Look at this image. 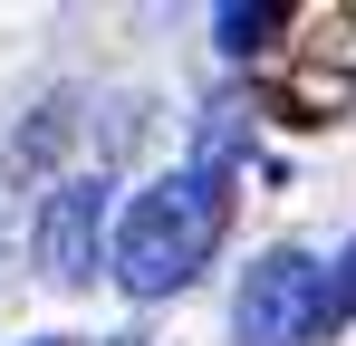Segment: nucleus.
Masks as SVG:
<instances>
[{"label": "nucleus", "mask_w": 356, "mask_h": 346, "mask_svg": "<svg viewBox=\"0 0 356 346\" xmlns=\"http://www.w3.org/2000/svg\"><path fill=\"white\" fill-rule=\"evenodd\" d=\"M232 164H241V97H212L202 106V135H193V154L174 173H154L135 202H125L116 222V260H106V279L125 298H174L212 270V250L232 240Z\"/></svg>", "instance_id": "obj_1"}, {"label": "nucleus", "mask_w": 356, "mask_h": 346, "mask_svg": "<svg viewBox=\"0 0 356 346\" xmlns=\"http://www.w3.org/2000/svg\"><path fill=\"white\" fill-rule=\"evenodd\" d=\"M356 318V260H318V250H260L241 270V298H232V337L241 346H318Z\"/></svg>", "instance_id": "obj_2"}, {"label": "nucleus", "mask_w": 356, "mask_h": 346, "mask_svg": "<svg viewBox=\"0 0 356 346\" xmlns=\"http://www.w3.org/2000/svg\"><path fill=\"white\" fill-rule=\"evenodd\" d=\"M29 260H39L58 288H87L106 260H116V240H106V173H58V183L39 192Z\"/></svg>", "instance_id": "obj_3"}, {"label": "nucleus", "mask_w": 356, "mask_h": 346, "mask_svg": "<svg viewBox=\"0 0 356 346\" xmlns=\"http://www.w3.org/2000/svg\"><path fill=\"white\" fill-rule=\"evenodd\" d=\"M289 19H298L289 0H232V10H212V29H222V49H232V58H250V49H270V39H280Z\"/></svg>", "instance_id": "obj_4"}, {"label": "nucleus", "mask_w": 356, "mask_h": 346, "mask_svg": "<svg viewBox=\"0 0 356 346\" xmlns=\"http://www.w3.org/2000/svg\"><path fill=\"white\" fill-rule=\"evenodd\" d=\"M39 346H77V337H39Z\"/></svg>", "instance_id": "obj_5"}]
</instances>
